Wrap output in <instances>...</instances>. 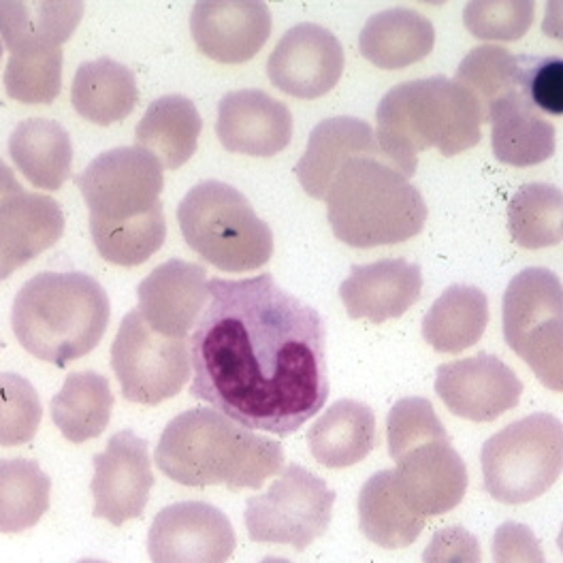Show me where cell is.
<instances>
[{
  "label": "cell",
  "mask_w": 563,
  "mask_h": 563,
  "mask_svg": "<svg viewBox=\"0 0 563 563\" xmlns=\"http://www.w3.org/2000/svg\"><path fill=\"white\" fill-rule=\"evenodd\" d=\"M208 288L188 340L190 395L252 431L292 435L329 397L324 320L269 274Z\"/></svg>",
  "instance_id": "obj_1"
},
{
  "label": "cell",
  "mask_w": 563,
  "mask_h": 563,
  "mask_svg": "<svg viewBox=\"0 0 563 563\" xmlns=\"http://www.w3.org/2000/svg\"><path fill=\"white\" fill-rule=\"evenodd\" d=\"M163 169L150 152L131 145L107 150L75 177L90 210L92 242L107 263L137 267L165 244Z\"/></svg>",
  "instance_id": "obj_2"
},
{
  "label": "cell",
  "mask_w": 563,
  "mask_h": 563,
  "mask_svg": "<svg viewBox=\"0 0 563 563\" xmlns=\"http://www.w3.org/2000/svg\"><path fill=\"white\" fill-rule=\"evenodd\" d=\"M154 461L177 485H224L238 492L261 489L276 476L284 467V449L218 410L192 408L165 427Z\"/></svg>",
  "instance_id": "obj_3"
},
{
  "label": "cell",
  "mask_w": 563,
  "mask_h": 563,
  "mask_svg": "<svg viewBox=\"0 0 563 563\" xmlns=\"http://www.w3.org/2000/svg\"><path fill=\"white\" fill-rule=\"evenodd\" d=\"M376 120V140L388 163L412 177L422 150L457 156L478 145L487 115L455 79L435 75L390 88L378 103Z\"/></svg>",
  "instance_id": "obj_4"
},
{
  "label": "cell",
  "mask_w": 563,
  "mask_h": 563,
  "mask_svg": "<svg viewBox=\"0 0 563 563\" xmlns=\"http://www.w3.org/2000/svg\"><path fill=\"white\" fill-rule=\"evenodd\" d=\"M111 318L107 290L81 272H45L15 295L11 327L35 358L67 367L95 351Z\"/></svg>",
  "instance_id": "obj_5"
},
{
  "label": "cell",
  "mask_w": 563,
  "mask_h": 563,
  "mask_svg": "<svg viewBox=\"0 0 563 563\" xmlns=\"http://www.w3.org/2000/svg\"><path fill=\"white\" fill-rule=\"evenodd\" d=\"M333 235L346 246H395L417 238L427 222V203L410 177L385 156H354L327 190Z\"/></svg>",
  "instance_id": "obj_6"
},
{
  "label": "cell",
  "mask_w": 563,
  "mask_h": 563,
  "mask_svg": "<svg viewBox=\"0 0 563 563\" xmlns=\"http://www.w3.org/2000/svg\"><path fill=\"white\" fill-rule=\"evenodd\" d=\"M184 242L220 272L265 267L274 256V233L231 184L206 179L177 206Z\"/></svg>",
  "instance_id": "obj_7"
},
{
  "label": "cell",
  "mask_w": 563,
  "mask_h": 563,
  "mask_svg": "<svg viewBox=\"0 0 563 563\" xmlns=\"http://www.w3.org/2000/svg\"><path fill=\"white\" fill-rule=\"evenodd\" d=\"M485 489L508 506H519L549 492L563 472V422L538 412L510 422L481 451Z\"/></svg>",
  "instance_id": "obj_8"
},
{
  "label": "cell",
  "mask_w": 563,
  "mask_h": 563,
  "mask_svg": "<svg viewBox=\"0 0 563 563\" xmlns=\"http://www.w3.org/2000/svg\"><path fill=\"white\" fill-rule=\"evenodd\" d=\"M501 324L508 349L519 354L533 376L563 393V284L544 267L517 274L501 301Z\"/></svg>",
  "instance_id": "obj_9"
},
{
  "label": "cell",
  "mask_w": 563,
  "mask_h": 563,
  "mask_svg": "<svg viewBox=\"0 0 563 563\" xmlns=\"http://www.w3.org/2000/svg\"><path fill=\"white\" fill-rule=\"evenodd\" d=\"M333 504L335 492L322 478L290 463L269 492L247 497V536L254 542L303 551L331 526Z\"/></svg>",
  "instance_id": "obj_10"
},
{
  "label": "cell",
  "mask_w": 563,
  "mask_h": 563,
  "mask_svg": "<svg viewBox=\"0 0 563 563\" xmlns=\"http://www.w3.org/2000/svg\"><path fill=\"white\" fill-rule=\"evenodd\" d=\"M111 369L129 401L158 406L181 393L192 376L188 340L156 333L133 310L122 318L111 344Z\"/></svg>",
  "instance_id": "obj_11"
},
{
  "label": "cell",
  "mask_w": 563,
  "mask_h": 563,
  "mask_svg": "<svg viewBox=\"0 0 563 563\" xmlns=\"http://www.w3.org/2000/svg\"><path fill=\"white\" fill-rule=\"evenodd\" d=\"M238 536L229 517L208 501H177L163 508L147 531L152 563H227Z\"/></svg>",
  "instance_id": "obj_12"
},
{
  "label": "cell",
  "mask_w": 563,
  "mask_h": 563,
  "mask_svg": "<svg viewBox=\"0 0 563 563\" xmlns=\"http://www.w3.org/2000/svg\"><path fill=\"white\" fill-rule=\"evenodd\" d=\"M92 463V515L115 528H122L131 519H140L154 487L147 442L131 429L118 431L109 438L106 451L95 455Z\"/></svg>",
  "instance_id": "obj_13"
},
{
  "label": "cell",
  "mask_w": 563,
  "mask_h": 563,
  "mask_svg": "<svg viewBox=\"0 0 563 563\" xmlns=\"http://www.w3.org/2000/svg\"><path fill=\"white\" fill-rule=\"evenodd\" d=\"M435 393L459 419L492 422L519 406L523 383L501 358L481 352L440 365Z\"/></svg>",
  "instance_id": "obj_14"
},
{
  "label": "cell",
  "mask_w": 563,
  "mask_h": 563,
  "mask_svg": "<svg viewBox=\"0 0 563 563\" xmlns=\"http://www.w3.org/2000/svg\"><path fill=\"white\" fill-rule=\"evenodd\" d=\"M344 65L340 38L318 24L303 22L278 41L267 60V75L284 95L312 101L338 86Z\"/></svg>",
  "instance_id": "obj_15"
},
{
  "label": "cell",
  "mask_w": 563,
  "mask_h": 563,
  "mask_svg": "<svg viewBox=\"0 0 563 563\" xmlns=\"http://www.w3.org/2000/svg\"><path fill=\"white\" fill-rule=\"evenodd\" d=\"M451 444V438L429 440L397 459V489L422 519L455 510L467 492L465 461Z\"/></svg>",
  "instance_id": "obj_16"
},
{
  "label": "cell",
  "mask_w": 563,
  "mask_h": 563,
  "mask_svg": "<svg viewBox=\"0 0 563 563\" xmlns=\"http://www.w3.org/2000/svg\"><path fill=\"white\" fill-rule=\"evenodd\" d=\"M206 267L172 258L137 288L143 320L161 335L186 340L210 303Z\"/></svg>",
  "instance_id": "obj_17"
},
{
  "label": "cell",
  "mask_w": 563,
  "mask_h": 563,
  "mask_svg": "<svg viewBox=\"0 0 563 563\" xmlns=\"http://www.w3.org/2000/svg\"><path fill=\"white\" fill-rule=\"evenodd\" d=\"M190 33L201 54L222 65L252 60L272 35V11L265 2H197Z\"/></svg>",
  "instance_id": "obj_18"
},
{
  "label": "cell",
  "mask_w": 563,
  "mask_h": 563,
  "mask_svg": "<svg viewBox=\"0 0 563 563\" xmlns=\"http://www.w3.org/2000/svg\"><path fill=\"white\" fill-rule=\"evenodd\" d=\"M216 135L229 152L269 158L292 140V113L263 90H233L218 106Z\"/></svg>",
  "instance_id": "obj_19"
},
{
  "label": "cell",
  "mask_w": 563,
  "mask_h": 563,
  "mask_svg": "<svg viewBox=\"0 0 563 563\" xmlns=\"http://www.w3.org/2000/svg\"><path fill=\"white\" fill-rule=\"evenodd\" d=\"M421 267L404 258H383L369 265H354L342 282L340 297L349 317L383 324L404 317L421 299Z\"/></svg>",
  "instance_id": "obj_20"
},
{
  "label": "cell",
  "mask_w": 563,
  "mask_h": 563,
  "mask_svg": "<svg viewBox=\"0 0 563 563\" xmlns=\"http://www.w3.org/2000/svg\"><path fill=\"white\" fill-rule=\"evenodd\" d=\"M354 156H385L374 129L358 118H329L310 133L295 174L312 199H324L333 177Z\"/></svg>",
  "instance_id": "obj_21"
},
{
  "label": "cell",
  "mask_w": 563,
  "mask_h": 563,
  "mask_svg": "<svg viewBox=\"0 0 563 563\" xmlns=\"http://www.w3.org/2000/svg\"><path fill=\"white\" fill-rule=\"evenodd\" d=\"M495 158L510 167H533L549 161L558 147L555 126L515 90L487 107Z\"/></svg>",
  "instance_id": "obj_22"
},
{
  "label": "cell",
  "mask_w": 563,
  "mask_h": 563,
  "mask_svg": "<svg viewBox=\"0 0 563 563\" xmlns=\"http://www.w3.org/2000/svg\"><path fill=\"white\" fill-rule=\"evenodd\" d=\"M65 213L47 195L20 192L0 206V258L20 269L58 244Z\"/></svg>",
  "instance_id": "obj_23"
},
{
  "label": "cell",
  "mask_w": 563,
  "mask_h": 563,
  "mask_svg": "<svg viewBox=\"0 0 563 563\" xmlns=\"http://www.w3.org/2000/svg\"><path fill=\"white\" fill-rule=\"evenodd\" d=\"M435 45V29L415 9L395 7L372 15L361 35L358 49L378 69H406L424 60Z\"/></svg>",
  "instance_id": "obj_24"
},
{
  "label": "cell",
  "mask_w": 563,
  "mask_h": 563,
  "mask_svg": "<svg viewBox=\"0 0 563 563\" xmlns=\"http://www.w3.org/2000/svg\"><path fill=\"white\" fill-rule=\"evenodd\" d=\"M378 442L374 410L354 399H340L329 406L308 431L310 453L331 470L351 467L367 457Z\"/></svg>",
  "instance_id": "obj_25"
},
{
  "label": "cell",
  "mask_w": 563,
  "mask_h": 563,
  "mask_svg": "<svg viewBox=\"0 0 563 563\" xmlns=\"http://www.w3.org/2000/svg\"><path fill=\"white\" fill-rule=\"evenodd\" d=\"M75 111L99 126L129 118L140 103V88L133 70L111 58L79 65L70 86Z\"/></svg>",
  "instance_id": "obj_26"
},
{
  "label": "cell",
  "mask_w": 563,
  "mask_h": 563,
  "mask_svg": "<svg viewBox=\"0 0 563 563\" xmlns=\"http://www.w3.org/2000/svg\"><path fill=\"white\" fill-rule=\"evenodd\" d=\"M489 324L487 295L467 284L449 286L422 318V338L433 351L459 354L476 346Z\"/></svg>",
  "instance_id": "obj_27"
},
{
  "label": "cell",
  "mask_w": 563,
  "mask_h": 563,
  "mask_svg": "<svg viewBox=\"0 0 563 563\" xmlns=\"http://www.w3.org/2000/svg\"><path fill=\"white\" fill-rule=\"evenodd\" d=\"M203 120L195 103L181 95H167L145 109L135 137L163 167L179 169L197 152Z\"/></svg>",
  "instance_id": "obj_28"
},
{
  "label": "cell",
  "mask_w": 563,
  "mask_h": 563,
  "mask_svg": "<svg viewBox=\"0 0 563 563\" xmlns=\"http://www.w3.org/2000/svg\"><path fill=\"white\" fill-rule=\"evenodd\" d=\"M9 156L36 188L58 190L70 176L73 143L63 124L45 118L20 122L9 137Z\"/></svg>",
  "instance_id": "obj_29"
},
{
  "label": "cell",
  "mask_w": 563,
  "mask_h": 563,
  "mask_svg": "<svg viewBox=\"0 0 563 563\" xmlns=\"http://www.w3.org/2000/svg\"><path fill=\"white\" fill-rule=\"evenodd\" d=\"M358 526L367 540L383 549H406L419 540L427 519L401 497L395 470H383L358 493Z\"/></svg>",
  "instance_id": "obj_30"
},
{
  "label": "cell",
  "mask_w": 563,
  "mask_h": 563,
  "mask_svg": "<svg viewBox=\"0 0 563 563\" xmlns=\"http://www.w3.org/2000/svg\"><path fill=\"white\" fill-rule=\"evenodd\" d=\"M52 421L73 442L84 444L99 438L109 424L113 393L103 374L92 369L67 376L60 393L49 404Z\"/></svg>",
  "instance_id": "obj_31"
},
{
  "label": "cell",
  "mask_w": 563,
  "mask_h": 563,
  "mask_svg": "<svg viewBox=\"0 0 563 563\" xmlns=\"http://www.w3.org/2000/svg\"><path fill=\"white\" fill-rule=\"evenodd\" d=\"M84 2L0 0V35L9 52L31 45L60 47L75 33Z\"/></svg>",
  "instance_id": "obj_32"
},
{
  "label": "cell",
  "mask_w": 563,
  "mask_h": 563,
  "mask_svg": "<svg viewBox=\"0 0 563 563\" xmlns=\"http://www.w3.org/2000/svg\"><path fill=\"white\" fill-rule=\"evenodd\" d=\"M52 481L29 459H0V533L35 528L49 510Z\"/></svg>",
  "instance_id": "obj_33"
},
{
  "label": "cell",
  "mask_w": 563,
  "mask_h": 563,
  "mask_svg": "<svg viewBox=\"0 0 563 563\" xmlns=\"http://www.w3.org/2000/svg\"><path fill=\"white\" fill-rule=\"evenodd\" d=\"M508 231L515 244L528 250L562 244V190L542 181L519 188L508 206Z\"/></svg>",
  "instance_id": "obj_34"
},
{
  "label": "cell",
  "mask_w": 563,
  "mask_h": 563,
  "mask_svg": "<svg viewBox=\"0 0 563 563\" xmlns=\"http://www.w3.org/2000/svg\"><path fill=\"white\" fill-rule=\"evenodd\" d=\"M4 90L18 103H54L63 90V49L47 45L13 49L4 69Z\"/></svg>",
  "instance_id": "obj_35"
},
{
  "label": "cell",
  "mask_w": 563,
  "mask_h": 563,
  "mask_svg": "<svg viewBox=\"0 0 563 563\" xmlns=\"http://www.w3.org/2000/svg\"><path fill=\"white\" fill-rule=\"evenodd\" d=\"M455 81L481 103L487 115V107L497 99L523 90V56H515L497 45L474 47L461 60Z\"/></svg>",
  "instance_id": "obj_36"
},
{
  "label": "cell",
  "mask_w": 563,
  "mask_h": 563,
  "mask_svg": "<svg viewBox=\"0 0 563 563\" xmlns=\"http://www.w3.org/2000/svg\"><path fill=\"white\" fill-rule=\"evenodd\" d=\"M43 419L36 388L18 374L0 372V446H22L35 440Z\"/></svg>",
  "instance_id": "obj_37"
},
{
  "label": "cell",
  "mask_w": 563,
  "mask_h": 563,
  "mask_svg": "<svg viewBox=\"0 0 563 563\" xmlns=\"http://www.w3.org/2000/svg\"><path fill=\"white\" fill-rule=\"evenodd\" d=\"M533 0H472L463 9V24L483 41H519L533 24Z\"/></svg>",
  "instance_id": "obj_38"
},
{
  "label": "cell",
  "mask_w": 563,
  "mask_h": 563,
  "mask_svg": "<svg viewBox=\"0 0 563 563\" xmlns=\"http://www.w3.org/2000/svg\"><path fill=\"white\" fill-rule=\"evenodd\" d=\"M444 424L424 397H404L388 412V455L393 461L429 440H449Z\"/></svg>",
  "instance_id": "obj_39"
},
{
  "label": "cell",
  "mask_w": 563,
  "mask_h": 563,
  "mask_svg": "<svg viewBox=\"0 0 563 563\" xmlns=\"http://www.w3.org/2000/svg\"><path fill=\"white\" fill-rule=\"evenodd\" d=\"M523 92L540 113L563 115V58L523 56Z\"/></svg>",
  "instance_id": "obj_40"
},
{
  "label": "cell",
  "mask_w": 563,
  "mask_h": 563,
  "mask_svg": "<svg viewBox=\"0 0 563 563\" xmlns=\"http://www.w3.org/2000/svg\"><path fill=\"white\" fill-rule=\"evenodd\" d=\"M493 563H547L536 533L515 521H506L493 536Z\"/></svg>",
  "instance_id": "obj_41"
},
{
  "label": "cell",
  "mask_w": 563,
  "mask_h": 563,
  "mask_svg": "<svg viewBox=\"0 0 563 563\" xmlns=\"http://www.w3.org/2000/svg\"><path fill=\"white\" fill-rule=\"evenodd\" d=\"M422 563H483L481 542L467 529H438L422 553Z\"/></svg>",
  "instance_id": "obj_42"
},
{
  "label": "cell",
  "mask_w": 563,
  "mask_h": 563,
  "mask_svg": "<svg viewBox=\"0 0 563 563\" xmlns=\"http://www.w3.org/2000/svg\"><path fill=\"white\" fill-rule=\"evenodd\" d=\"M542 33L563 43V0H549L544 7Z\"/></svg>",
  "instance_id": "obj_43"
},
{
  "label": "cell",
  "mask_w": 563,
  "mask_h": 563,
  "mask_svg": "<svg viewBox=\"0 0 563 563\" xmlns=\"http://www.w3.org/2000/svg\"><path fill=\"white\" fill-rule=\"evenodd\" d=\"M20 192H24L22 184L18 181V177L13 176V172L0 161V206H2L9 197L20 195Z\"/></svg>",
  "instance_id": "obj_44"
},
{
  "label": "cell",
  "mask_w": 563,
  "mask_h": 563,
  "mask_svg": "<svg viewBox=\"0 0 563 563\" xmlns=\"http://www.w3.org/2000/svg\"><path fill=\"white\" fill-rule=\"evenodd\" d=\"M13 272H15V267H13V265H9L7 261H2V258H0V282L7 280V278L13 274Z\"/></svg>",
  "instance_id": "obj_45"
},
{
  "label": "cell",
  "mask_w": 563,
  "mask_h": 563,
  "mask_svg": "<svg viewBox=\"0 0 563 563\" xmlns=\"http://www.w3.org/2000/svg\"><path fill=\"white\" fill-rule=\"evenodd\" d=\"M261 563H290L288 560H284V558H265Z\"/></svg>",
  "instance_id": "obj_46"
},
{
  "label": "cell",
  "mask_w": 563,
  "mask_h": 563,
  "mask_svg": "<svg viewBox=\"0 0 563 563\" xmlns=\"http://www.w3.org/2000/svg\"><path fill=\"white\" fill-rule=\"evenodd\" d=\"M558 547H560V551H562L563 555V526L562 531H560V536H558Z\"/></svg>",
  "instance_id": "obj_47"
},
{
  "label": "cell",
  "mask_w": 563,
  "mask_h": 563,
  "mask_svg": "<svg viewBox=\"0 0 563 563\" xmlns=\"http://www.w3.org/2000/svg\"><path fill=\"white\" fill-rule=\"evenodd\" d=\"M77 563H107V562H101V560H81V562H77Z\"/></svg>",
  "instance_id": "obj_48"
},
{
  "label": "cell",
  "mask_w": 563,
  "mask_h": 563,
  "mask_svg": "<svg viewBox=\"0 0 563 563\" xmlns=\"http://www.w3.org/2000/svg\"><path fill=\"white\" fill-rule=\"evenodd\" d=\"M0 60H2V43H0Z\"/></svg>",
  "instance_id": "obj_49"
},
{
  "label": "cell",
  "mask_w": 563,
  "mask_h": 563,
  "mask_svg": "<svg viewBox=\"0 0 563 563\" xmlns=\"http://www.w3.org/2000/svg\"><path fill=\"white\" fill-rule=\"evenodd\" d=\"M2 346H4V344H2V342H0V349H2Z\"/></svg>",
  "instance_id": "obj_50"
}]
</instances>
